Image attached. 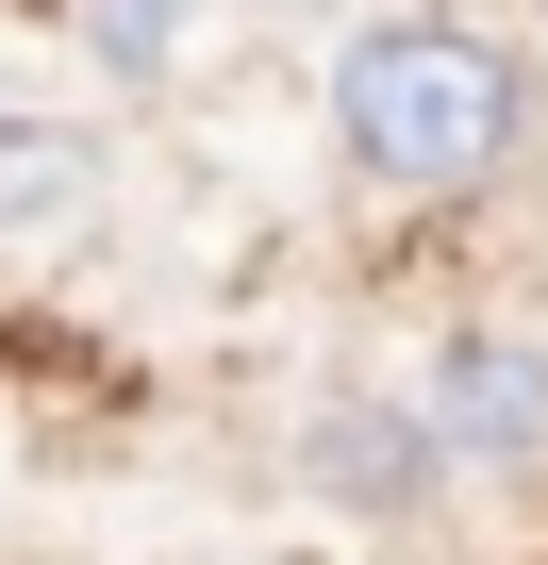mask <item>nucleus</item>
Segmentation results:
<instances>
[{
    "label": "nucleus",
    "mask_w": 548,
    "mask_h": 565,
    "mask_svg": "<svg viewBox=\"0 0 548 565\" xmlns=\"http://www.w3.org/2000/svg\"><path fill=\"white\" fill-rule=\"evenodd\" d=\"M300 499L416 548V532L449 515V466H432V433H416L399 383H316V399H300Z\"/></svg>",
    "instance_id": "nucleus-3"
},
{
    "label": "nucleus",
    "mask_w": 548,
    "mask_h": 565,
    "mask_svg": "<svg viewBox=\"0 0 548 565\" xmlns=\"http://www.w3.org/2000/svg\"><path fill=\"white\" fill-rule=\"evenodd\" d=\"M67 183H84V167H67V150H51L18 100H0V216H18V200H67Z\"/></svg>",
    "instance_id": "nucleus-4"
},
{
    "label": "nucleus",
    "mask_w": 548,
    "mask_h": 565,
    "mask_svg": "<svg viewBox=\"0 0 548 565\" xmlns=\"http://www.w3.org/2000/svg\"><path fill=\"white\" fill-rule=\"evenodd\" d=\"M399 399H416L449 499H465V482H482V499H548V333L465 317V333H432V366H416Z\"/></svg>",
    "instance_id": "nucleus-2"
},
{
    "label": "nucleus",
    "mask_w": 548,
    "mask_h": 565,
    "mask_svg": "<svg viewBox=\"0 0 548 565\" xmlns=\"http://www.w3.org/2000/svg\"><path fill=\"white\" fill-rule=\"evenodd\" d=\"M548 100H531V34L482 18H366L333 51V183L366 216H482L515 200Z\"/></svg>",
    "instance_id": "nucleus-1"
}]
</instances>
